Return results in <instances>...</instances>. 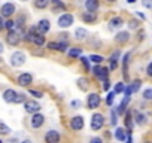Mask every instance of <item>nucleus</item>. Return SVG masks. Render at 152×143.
I'll use <instances>...</instances> for the list:
<instances>
[{"instance_id":"bf43d9fd","label":"nucleus","mask_w":152,"mask_h":143,"mask_svg":"<svg viewBox=\"0 0 152 143\" xmlns=\"http://www.w3.org/2000/svg\"><path fill=\"white\" fill-rule=\"evenodd\" d=\"M143 143H152V142H149V140H148V142H143Z\"/></svg>"},{"instance_id":"58836bf2","label":"nucleus","mask_w":152,"mask_h":143,"mask_svg":"<svg viewBox=\"0 0 152 143\" xmlns=\"http://www.w3.org/2000/svg\"><path fill=\"white\" fill-rule=\"evenodd\" d=\"M70 107H73V109H81V107H82V101H81V100H72V101H70Z\"/></svg>"},{"instance_id":"bb28decb","label":"nucleus","mask_w":152,"mask_h":143,"mask_svg":"<svg viewBox=\"0 0 152 143\" xmlns=\"http://www.w3.org/2000/svg\"><path fill=\"white\" fill-rule=\"evenodd\" d=\"M88 58H90V61H91V63H94L96 66H100V64L104 61V57H102V55H97V54H91Z\"/></svg>"},{"instance_id":"2f4dec72","label":"nucleus","mask_w":152,"mask_h":143,"mask_svg":"<svg viewBox=\"0 0 152 143\" xmlns=\"http://www.w3.org/2000/svg\"><path fill=\"white\" fill-rule=\"evenodd\" d=\"M69 48V42H58V52H67Z\"/></svg>"},{"instance_id":"864d4df0","label":"nucleus","mask_w":152,"mask_h":143,"mask_svg":"<svg viewBox=\"0 0 152 143\" xmlns=\"http://www.w3.org/2000/svg\"><path fill=\"white\" fill-rule=\"evenodd\" d=\"M20 143H33L30 139H26V140H23V142H20Z\"/></svg>"},{"instance_id":"f704fd0d","label":"nucleus","mask_w":152,"mask_h":143,"mask_svg":"<svg viewBox=\"0 0 152 143\" xmlns=\"http://www.w3.org/2000/svg\"><path fill=\"white\" fill-rule=\"evenodd\" d=\"M110 124L113 125V127H116V124H118V113L112 109L110 110Z\"/></svg>"},{"instance_id":"f03ea898","label":"nucleus","mask_w":152,"mask_h":143,"mask_svg":"<svg viewBox=\"0 0 152 143\" xmlns=\"http://www.w3.org/2000/svg\"><path fill=\"white\" fill-rule=\"evenodd\" d=\"M91 72H93V75H94L97 79H100V81L103 82V81L109 79V72H110V69H109V67H103V66H94Z\"/></svg>"},{"instance_id":"5701e85b","label":"nucleus","mask_w":152,"mask_h":143,"mask_svg":"<svg viewBox=\"0 0 152 143\" xmlns=\"http://www.w3.org/2000/svg\"><path fill=\"white\" fill-rule=\"evenodd\" d=\"M51 3H52V11L54 12H57V11H63V12H66L67 11V6L61 2V0H51Z\"/></svg>"},{"instance_id":"1a4fd4ad","label":"nucleus","mask_w":152,"mask_h":143,"mask_svg":"<svg viewBox=\"0 0 152 143\" xmlns=\"http://www.w3.org/2000/svg\"><path fill=\"white\" fill-rule=\"evenodd\" d=\"M61 136L57 130H49L45 133V143H60Z\"/></svg>"},{"instance_id":"9d476101","label":"nucleus","mask_w":152,"mask_h":143,"mask_svg":"<svg viewBox=\"0 0 152 143\" xmlns=\"http://www.w3.org/2000/svg\"><path fill=\"white\" fill-rule=\"evenodd\" d=\"M15 14V5L14 3H5L2 6V9H0V15H2L3 18H11L12 15Z\"/></svg>"},{"instance_id":"b1692460","label":"nucleus","mask_w":152,"mask_h":143,"mask_svg":"<svg viewBox=\"0 0 152 143\" xmlns=\"http://www.w3.org/2000/svg\"><path fill=\"white\" fill-rule=\"evenodd\" d=\"M76 84H78V88H79V90H82V91H87V90L90 88V81H88L85 76L79 78L78 81H76Z\"/></svg>"},{"instance_id":"c9c22d12","label":"nucleus","mask_w":152,"mask_h":143,"mask_svg":"<svg viewBox=\"0 0 152 143\" xmlns=\"http://www.w3.org/2000/svg\"><path fill=\"white\" fill-rule=\"evenodd\" d=\"M9 133H11V128H9L8 125H5L3 122H0V134L6 136V134H9Z\"/></svg>"},{"instance_id":"393cba45","label":"nucleus","mask_w":152,"mask_h":143,"mask_svg":"<svg viewBox=\"0 0 152 143\" xmlns=\"http://www.w3.org/2000/svg\"><path fill=\"white\" fill-rule=\"evenodd\" d=\"M128 61H130V52L124 54V57H122V75H124V78H125V79L128 78V76H127V70H128Z\"/></svg>"},{"instance_id":"4468645a","label":"nucleus","mask_w":152,"mask_h":143,"mask_svg":"<svg viewBox=\"0 0 152 143\" xmlns=\"http://www.w3.org/2000/svg\"><path fill=\"white\" fill-rule=\"evenodd\" d=\"M37 31L40 33V34H46L49 30H51V23H49V20H46V18H43V20H40L39 23H37Z\"/></svg>"},{"instance_id":"09e8293b","label":"nucleus","mask_w":152,"mask_h":143,"mask_svg":"<svg viewBox=\"0 0 152 143\" xmlns=\"http://www.w3.org/2000/svg\"><path fill=\"white\" fill-rule=\"evenodd\" d=\"M90 143H103V139L96 136V137H91V139H90Z\"/></svg>"},{"instance_id":"37998d69","label":"nucleus","mask_w":152,"mask_h":143,"mask_svg":"<svg viewBox=\"0 0 152 143\" xmlns=\"http://www.w3.org/2000/svg\"><path fill=\"white\" fill-rule=\"evenodd\" d=\"M128 27H130V30L139 28V21H137V20H130V23H128Z\"/></svg>"},{"instance_id":"ea45409f","label":"nucleus","mask_w":152,"mask_h":143,"mask_svg":"<svg viewBox=\"0 0 152 143\" xmlns=\"http://www.w3.org/2000/svg\"><path fill=\"white\" fill-rule=\"evenodd\" d=\"M46 48L49 51H58V42H48L46 43Z\"/></svg>"},{"instance_id":"c85d7f7f","label":"nucleus","mask_w":152,"mask_h":143,"mask_svg":"<svg viewBox=\"0 0 152 143\" xmlns=\"http://www.w3.org/2000/svg\"><path fill=\"white\" fill-rule=\"evenodd\" d=\"M125 84L124 82H116L115 87H113V93L115 94H121V93H125Z\"/></svg>"},{"instance_id":"20e7f679","label":"nucleus","mask_w":152,"mask_h":143,"mask_svg":"<svg viewBox=\"0 0 152 143\" xmlns=\"http://www.w3.org/2000/svg\"><path fill=\"white\" fill-rule=\"evenodd\" d=\"M91 130L93 131H99V130H102L103 128V125H104V116L102 115V113H93V116H91Z\"/></svg>"},{"instance_id":"4c0bfd02","label":"nucleus","mask_w":152,"mask_h":143,"mask_svg":"<svg viewBox=\"0 0 152 143\" xmlns=\"http://www.w3.org/2000/svg\"><path fill=\"white\" fill-rule=\"evenodd\" d=\"M28 94H31L34 98H42L43 97V93L42 91H37V90H28Z\"/></svg>"},{"instance_id":"4be33fe9","label":"nucleus","mask_w":152,"mask_h":143,"mask_svg":"<svg viewBox=\"0 0 152 143\" xmlns=\"http://www.w3.org/2000/svg\"><path fill=\"white\" fill-rule=\"evenodd\" d=\"M75 37L78 39V40H85L88 37V30L87 28H82V27L76 28L75 30Z\"/></svg>"},{"instance_id":"603ef678","label":"nucleus","mask_w":152,"mask_h":143,"mask_svg":"<svg viewBox=\"0 0 152 143\" xmlns=\"http://www.w3.org/2000/svg\"><path fill=\"white\" fill-rule=\"evenodd\" d=\"M136 14H137V17H139V18H142L143 21L146 20V17H145V14H142V12H136Z\"/></svg>"},{"instance_id":"a19ab883","label":"nucleus","mask_w":152,"mask_h":143,"mask_svg":"<svg viewBox=\"0 0 152 143\" xmlns=\"http://www.w3.org/2000/svg\"><path fill=\"white\" fill-rule=\"evenodd\" d=\"M26 101H27V100H26V96L18 93V94H17V98H15L14 103H15V104H20V103H26Z\"/></svg>"},{"instance_id":"aec40b11","label":"nucleus","mask_w":152,"mask_h":143,"mask_svg":"<svg viewBox=\"0 0 152 143\" xmlns=\"http://www.w3.org/2000/svg\"><path fill=\"white\" fill-rule=\"evenodd\" d=\"M17 91H14V90H6L5 93H3V100L6 101V103H14L15 101V98H17Z\"/></svg>"},{"instance_id":"2eb2a0df","label":"nucleus","mask_w":152,"mask_h":143,"mask_svg":"<svg viewBox=\"0 0 152 143\" xmlns=\"http://www.w3.org/2000/svg\"><path fill=\"white\" fill-rule=\"evenodd\" d=\"M130 37H131L130 31H118L116 36H115V42L119 43V45H124V43H127L130 40Z\"/></svg>"},{"instance_id":"e433bc0d","label":"nucleus","mask_w":152,"mask_h":143,"mask_svg":"<svg viewBox=\"0 0 152 143\" xmlns=\"http://www.w3.org/2000/svg\"><path fill=\"white\" fill-rule=\"evenodd\" d=\"M81 63L84 64V67H85V70H87V72H90V70H91V67H90V58H87V57H84V55H82V57H81Z\"/></svg>"},{"instance_id":"ddd939ff","label":"nucleus","mask_w":152,"mask_h":143,"mask_svg":"<svg viewBox=\"0 0 152 143\" xmlns=\"http://www.w3.org/2000/svg\"><path fill=\"white\" fill-rule=\"evenodd\" d=\"M85 9L87 12L97 14V11L100 9V0H85Z\"/></svg>"},{"instance_id":"c756f323","label":"nucleus","mask_w":152,"mask_h":143,"mask_svg":"<svg viewBox=\"0 0 152 143\" xmlns=\"http://www.w3.org/2000/svg\"><path fill=\"white\" fill-rule=\"evenodd\" d=\"M128 87L131 88V91H133V93H137V91L140 90V87H142V81H140V79H134Z\"/></svg>"},{"instance_id":"a878e982","label":"nucleus","mask_w":152,"mask_h":143,"mask_svg":"<svg viewBox=\"0 0 152 143\" xmlns=\"http://www.w3.org/2000/svg\"><path fill=\"white\" fill-rule=\"evenodd\" d=\"M49 3H51V0H34L33 2L36 9H46Z\"/></svg>"},{"instance_id":"680f3d73","label":"nucleus","mask_w":152,"mask_h":143,"mask_svg":"<svg viewBox=\"0 0 152 143\" xmlns=\"http://www.w3.org/2000/svg\"><path fill=\"white\" fill-rule=\"evenodd\" d=\"M2 30H3V28H2V27H0V31H2Z\"/></svg>"},{"instance_id":"de8ad7c7","label":"nucleus","mask_w":152,"mask_h":143,"mask_svg":"<svg viewBox=\"0 0 152 143\" xmlns=\"http://www.w3.org/2000/svg\"><path fill=\"white\" fill-rule=\"evenodd\" d=\"M58 42H69V34H67V33H61Z\"/></svg>"},{"instance_id":"7ed1b4c3","label":"nucleus","mask_w":152,"mask_h":143,"mask_svg":"<svg viewBox=\"0 0 152 143\" xmlns=\"http://www.w3.org/2000/svg\"><path fill=\"white\" fill-rule=\"evenodd\" d=\"M100 104H102V97H100L97 93L88 94V97H87V109L94 110V109H97Z\"/></svg>"},{"instance_id":"3c124183","label":"nucleus","mask_w":152,"mask_h":143,"mask_svg":"<svg viewBox=\"0 0 152 143\" xmlns=\"http://www.w3.org/2000/svg\"><path fill=\"white\" fill-rule=\"evenodd\" d=\"M5 23H6V21L3 20V17H2V15H0V27H2V28H5Z\"/></svg>"},{"instance_id":"79ce46f5","label":"nucleus","mask_w":152,"mask_h":143,"mask_svg":"<svg viewBox=\"0 0 152 143\" xmlns=\"http://www.w3.org/2000/svg\"><path fill=\"white\" fill-rule=\"evenodd\" d=\"M119 57H121V51H119V49H116L115 52H112V55L109 57V60H113V61H118V60H119Z\"/></svg>"},{"instance_id":"0eeeda50","label":"nucleus","mask_w":152,"mask_h":143,"mask_svg":"<svg viewBox=\"0 0 152 143\" xmlns=\"http://www.w3.org/2000/svg\"><path fill=\"white\" fill-rule=\"evenodd\" d=\"M24 109H26V112H27V113L34 115V113H40L42 106H40L37 101H34V100H27V101L24 103Z\"/></svg>"},{"instance_id":"052dcab7","label":"nucleus","mask_w":152,"mask_h":143,"mask_svg":"<svg viewBox=\"0 0 152 143\" xmlns=\"http://www.w3.org/2000/svg\"><path fill=\"white\" fill-rule=\"evenodd\" d=\"M21 2H27V0H21Z\"/></svg>"},{"instance_id":"39448f33","label":"nucleus","mask_w":152,"mask_h":143,"mask_svg":"<svg viewBox=\"0 0 152 143\" xmlns=\"http://www.w3.org/2000/svg\"><path fill=\"white\" fill-rule=\"evenodd\" d=\"M9 61H11V66H14V67H21V66L26 63V54L21 52V51H15V52L11 55Z\"/></svg>"},{"instance_id":"72a5a7b5","label":"nucleus","mask_w":152,"mask_h":143,"mask_svg":"<svg viewBox=\"0 0 152 143\" xmlns=\"http://www.w3.org/2000/svg\"><path fill=\"white\" fill-rule=\"evenodd\" d=\"M15 21L14 20H6V23H5V28L8 30V31H11V30H15Z\"/></svg>"},{"instance_id":"473e14b6","label":"nucleus","mask_w":152,"mask_h":143,"mask_svg":"<svg viewBox=\"0 0 152 143\" xmlns=\"http://www.w3.org/2000/svg\"><path fill=\"white\" fill-rule=\"evenodd\" d=\"M142 97H143L145 100L151 101V100H152V88H146V90L142 93Z\"/></svg>"},{"instance_id":"e2e57ef3","label":"nucleus","mask_w":152,"mask_h":143,"mask_svg":"<svg viewBox=\"0 0 152 143\" xmlns=\"http://www.w3.org/2000/svg\"><path fill=\"white\" fill-rule=\"evenodd\" d=\"M0 63H2V58H0Z\"/></svg>"},{"instance_id":"c03bdc74","label":"nucleus","mask_w":152,"mask_h":143,"mask_svg":"<svg viewBox=\"0 0 152 143\" xmlns=\"http://www.w3.org/2000/svg\"><path fill=\"white\" fill-rule=\"evenodd\" d=\"M142 5L146 9H152V0H142Z\"/></svg>"},{"instance_id":"7c9ffc66","label":"nucleus","mask_w":152,"mask_h":143,"mask_svg":"<svg viewBox=\"0 0 152 143\" xmlns=\"http://www.w3.org/2000/svg\"><path fill=\"white\" fill-rule=\"evenodd\" d=\"M115 93L113 91H110V93H107V96H106V104L107 106H113V100H115Z\"/></svg>"},{"instance_id":"423d86ee","label":"nucleus","mask_w":152,"mask_h":143,"mask_svg":"<svg viewBox=\"0 0 152 143\" xmlns=\"http://www.w3.org/2000/svg\"><path fill=\"white\" fill-rule=\"evenodd\" d=\"M69 125H70V128H72L73 131H81V130L85 127V119H84V116H81V115H76V116H73V118L70 119Z\"/></svg>"},{"instance_id":"49530a36","label":"nucleus","mask_w":152,"mask_h":143,"mask_svg":"<svg viewBox=\"0 0 152 143\" xmlns=\"http://www.w3.org/2000/svg\"><path fill=\"white\" fill-rule=\"evenodd\" d=\"M146 75H148L149 78H152V61L146 66Z\"/></svg>"},{"instance_id":"4d7b16f0","label":"nucleus","mask_w":152,"mask_h":143,"mask_svg":"<svg viewBox=\"0 0 152 143\" xmlns=\"http://www.w3.org/2000/svg\"><path fill=\"white\" fill-rule=\"evenodd\" d=\"M8 143H18V142H17V140H15V139H12V140H9V142H8Z\"/></svg>"},{"instance_id":"9b49d317","label":"nucleus","mask_w":152,"mask_h":143,"mask_svg":"<svg viewBox=\"0 0 152 143\" xmlns=\"http://www.w3.org/2000/svg\"><path fill=\"white\" fill-rule=\"evenodd\" d=\"M30 124H31L33 128H40V127L45 124V116H43L42 113H34V115H31Z\"/></svg>"},{"instance_id":"dca6fc26","label":"nucleus","mask_w":152,"mask_h":143,"mask_svg":"<svg viewBox=\"0 0 152 143\" xmlns=\"http://www.w3.org/2000/svg\"><path fill=\"white\" fill-rule=\"evenodd\" d=\"M81 18L85 24H94L97 21V14H93V12H82L81 14Z\"/></svg>"},{"instance_id":"f3484780","label":"nucleus","mask_w":152,"mask_h":143,"mask_svg":"<svg viewBox=\"0 0 152 143\" xmlns=\"http://www.w3.org/2000/svg\"><path fill=\"white\" fill-rule=\"evenodd\" d=\"M122 26H124L122 17H113V18L109 21V27H110L112 30H118V28H121Z\"/></svg>"},{"instance_id":"6ab92c4d","label":"nucleus","mask_w":152,"mask_h":143,"mask_svg":"<svg viewBox=\"0 0 152 143\" xmlns=\"http://www.w3.org/2000/svg\"><path fill=\"white\" fill-rule=\"evenodd\" d=\"M124 122H125V127H127V130H130V131H133V127H134V116H133V113H131V110L128 112L127 110V113L124 115Z\"/></svg>"},{"instance_id":"8fccbe9b","label":"nucleus","mask_w":152,"mask_h":143,"mask_svg":"<svg viewBox=\"0 0 152 143\" xmlns=\"http://www.w3.org/2000/svg\"><path fill=\"white\" fill-rule=\"evenodd\" d=\"M145 37H146V33H145V31H143V30H142V31H139V33H137V39H139V40H143V39H145Z\"/></svg>"},{"instance_id":"cd10ccee","label":"nucleus","mask_w":152,"mask_h":143,"mask_svg":"<svg viewBox=\"0 0 152 143\" xmlns=\"http://www.w3.org/2000/svg\"><path fill=\"white\" fill-rule=\"evenodd\" d=\"M33 43H34L37 48H42V46L45 45V36H43V34H40V33H39V34H36V36H34Z\"/></svg>"},{"instance_id":"a211bd4d","label":"nucleus","mask_w":152,"mask_h":143,"mask_svg":"<svg viewBox=\"0 0 152 143\" xmlns=\"http://www.w3.org/2000/svg\"><path fill=\"white\" fill-rule=\"evenodd\" d=\"M134 124H137V125H146V122H148V116L145 115V113H142V112H134Z\"/></svg>"},{"instance_id":"a18cd8bd","label":"nucleus","mask_w":152,"mask_h":143,"mask_svg":"<svg viewBox=\"0 0 152 143\" xmlns=\"http://www.w3.org/2000/svg\"><path fill=\"white\" fill-rule=\"evenodd\" d=\"M102 87H103L104 91H109V90H110V81H109V79L103 81V85H102Z\"/></svg>"},{"instance_id":"6e6d98bb","label":"nucleus","mask_w":152,"mask_h":143,"mask_svg":"<svg viewBox=\"0 0 152 143\" xmlns=\"http://www.w3.org/2000/svg\"><path fill=\"white\" fill-rule=\"evenodd\" d=\"M136 2H137V0H127L128 5H133V3H136Z\"/></svg>"},{"instance_id":"6e6552de","label":"nucleus","mask_w":152,"mask_h":143,"mask_svg":"<svg viewBox=\"0 0 152 143\" xmlns=\"http://www.w3.org/2000/svg\"><path fill=\"white\" fill-rule=\"evenodd\" d=\"M131 133H133V131H130V130H127V128L116 127L115 131H113V136H115V139H116L118 142H127L128 134H131Z\"/></svg>"},{"instance_id":"f8f14e48","label":"nucleus","mask_w":152,"mask_h":143,"mask_svg":"<svg viewBox=\"0 0 152 143\" xmlns=\"http://www.w3.org/2000/svg\"><path fill=\"white\" fill-rule=\"evenodd\" d=\"M17 82H18L20 87H28V85L33 82V76H31V73H21V75L18 76Z\"/></svg>"},{"instance_id":"5fc2aeb1","label":"nucleus","mask_w":152,"mask_h":143,"mask_svg":"<svg viewBox=\"0 0 152 143\" xmlns=\"http://www.w3.org/2000/svg\"><path fill=\"white\" fill-rule=\"evenodd\" d=\"M3 51H5V48H3V43H2V42H0V54H2Z\"/></svg>"},{"instance_id":"f257e3e1","label":"nucleus","mask_w":152,"mask_h":143,"mask_svg":"<svg viewBox=\"0 0 152 143\" xmlns=\"http://www.w3.org/2000/svg\"><path fill=\"white\" fill-rule=\"evenodd\" d=\"M73 23H75V17H73L72 14H69V12L60 15L58 20H57V26H58L60 28H64V30L69 28V27H72Z\"/></svg>"},{"instance_id":"412c9836","label":"nucleus","mask_w":152,"mask_h":143,"mask_svg":"<svg viewBox=\"0 0 152 143\" xmlns=\"http://www.w3.org/2000/svg\"><path fill=\"white\" fill-rule=\"evenodd\" d=\"M67 55L70 58H81L82 57V48H78V46H70L69 51H67Z\"/></svg>"},{"instance_id":"0e129e2a","label":"nucleus","mask_w":152,"mask_h":143,"mask_svg":"<svg viewBox=\"0 0 152 143\" xmlns=\"http://www.w3.org/2000/svg\"><path fill=\"white\" fill-rule=\"evenodd\" d=\"M0 143H3V142H2V140H0Z\"/></svg>"},{"instance_id":"13d9d810","label":"nucleus","mask_w":152,"mask_h":143,"mask_svg":"<svg viewBox=\"0 0 152 143\" xmlns=\"http://www.w3.org/2000/svg\"><path fill=\"white\" fill-rule=\"evenodd\" d=\"M107 2H109V3H113V2H116V0H107Z\"/></svg>"}]
</instances>
